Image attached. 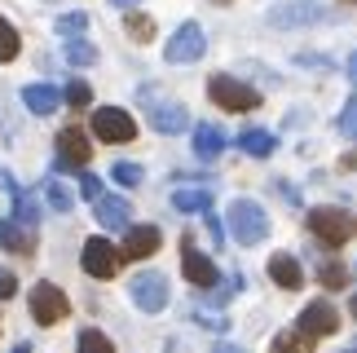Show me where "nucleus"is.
<instances>
[{"mask_svg":"<svg viewBox=\"0 0 357 353\" xmlns=\"http://www.w3.org/2000/svg\"><path fill=\"white\" fill-rule=\"evenodd\" d=\"M225 221H229L234 243H243V248H256V243L269 234V216H265V208H260L256 199H234L229 212H225Z\"/></svg>","mask_w":357,"mask_h":353,"instance_id":"1","label":"nucleus"},{"mask_svg":"<svg viewBox=\"0 0 357 353\" xmlns=\"http://www.w3.org/2000/svg\"><path fill=\"white\" fill-rule=\"evenodd\" d=\"M208 98L221 106V111H234V115L260 106V93L252 84H243V80H234V75H212L208 80Z\"/></svg>","mask_w":357,"mask_h":353,"instance_id":"2","label":"nucleus"},{"mask_svg":"<svg viewBox=\"0 0 357 353\" xmlns=\"http://www.w3.org/2000/svg\"><path fill=\"white\" fill-rule=\"evenodd\" d=\"M309 230H313V239L326 243V248H340V243L353 239L357 221L344 208H309Z\"/></svg>","mask_w":357,"mask_h":353,"instance_id":"3","label":"nucleus"},{"mask_svg":"<svg viewBox=\"0 0 357 353\" xmlns=\"http://www.w3.org/2000/svg\"><path fill=\"white\" fill-rule=\"evenodd\" d=\"M203 53H208V36H203L199 22H181L172 31V40L163 45V58H168L172 66H185V62H199Z\"/></svg>","mask_w":357,"mask_h":353,"instance_id":"4","label":"nucleus"},{"mask_svg":"<svg viewBox=\"0 0 357 353\" xmlns=\"http://www.w3.org/2000/svg\"><path fill=\"white\" fill-rule=\"evenodd\" d=\"M128 296L142 314H159V309H168V278H163L159 269H142V274L128 283Z\"/></svg>","mask_w":357,"mask_h":353,"instance_id":"5","label":"nucleus"},{"mask_svg":"<svg viewBox=\"0 0 357 353\" xmlns=\"http://www.w3.org/2000/svg\"><path fill=\"white\" fill-rule=\"evenodd\" d=\"M66 309H71V301H66V292L58 287V283H36V287H31V318L40 322V327L62 322Z\"/></svg>","mask_w":357,"mask_h":353,"instance_id":"6","label":"nucleus"},{"mask_svg":"<svg viewBox=\"0 0 357 353\" xmlns=\"http://www.w3.org/2000/svg\"><path fill=\"white\" fill-rule=\"evenodd\" d=\"M93 133H98L102 142L119 146V142L137 137V119L128 111H119V106H98V111H93Z\"/></svg>","mask_w":357,"mask_h":353,"instance_id":"7","label":"nucleus"},{"mask_svg":"<svg viewBox=\"0 0 357 353\" xmlns=\"http://www.w3.org/2000/svg\"><path fill=\"white\" fill-rule=\"evenodd\" d=\"M119 248H111L106 239H89L84 243V256H79V265H84V274L93 278H115V269H119Z\"/></svg>","mask_w":357,"mask_h":353,"instance_id":"8","label":"nucleus"},{"mask_svg":"<svg viewBox=\"0 0 357 353\" xmlns=\"http://www.w3.org/2000/svg\"><path fill=\"white\" fill-rule=\"evenodd\" d=\"M296 327L309 331L313 340H318V336H335L340 331V314H335L331 301H313V305L300 309V322H296Z\"/></svg>","mask_w":357,"mask_h":353,"instance_id":"9","label":"nucleus"},{"mask_svg":"<svg viewBox=\"0 0 357 353\" xmlns=\"http://www.w3.org/2000/svg\"><path fill=\"white\" fill-rule=\"evenodd\" d=\"M181 269H185V278L195 283V287H216L221 283V274H216V265H212V256H203L195 243H181Z\"/></svg>","mask_w":357,"mask_h":353,"instance_id":"10","label":"nucleus"},{"mask_svg":"<svg viewBox=\"0 0 357 353\" xmlns=\"http://www.w3.org/2000/svg\"><path fill=\"white\" fill-rule=\"evenodd\" d=\"M89 155H93V146H89L84 128H62L58 133V164L62 168H84Z\"/></svg>","mask_w":357,"mask_h":353,"instance_id":"11","label":"nucleus"},{"mask_svg":"<svg viewBox=\"0 0 357 353\" xmlns=\"http://www.w3.org/2000/svg\"><path fill=\"white\" fill-rule=\"evenodd\" d=\"M159 239H163V234H159L155 225H128L119 256H123V261H146V256H155V252H159Z\"/></svg>","mask_w":357,"mask_h":353,"instance_id":"12","label":"nucleus"},{"mask_svg":"<svg viewBox=\"0 0 357 353\" xmlns=\"http://www.w3.org/2000/svg\"><path fill=\"white\" fill-rule=\"evenodd\" d=\"M326 13L309 0H291V5H273L269 9V27H309V22H322Z\"/></svg>","mask_w":357,"mask_h":353,"instance_id":"13","label":"nucleus"},{"mask_svg":"<svg viewBox=\"0 0 357 353\" xmlns=\"http://www.w3.org/2000/svg\"><path fill=\"white\" fill-rule=\"evenodd\" d=\"M93 216H98V225H106V230H128L132 225V203L119 199V195H102V199H93Z\"/></svg>","mask_w":357,"mask_h":353,"instance_id":"14","label":"nucleus"},{"mask_svg":"<svg viewBox=\"0 0 357 353\" xmlns=\"http://www.w3.org/2000/svg\"><path fill=\"white\" fill-rule=\"evenodd\" d=\"M0 248L18 252V256H31L36 252V225H22V221H13V216H0Z\"/></svg>","mask_w":357,"mask_h":353,"instance_id":"15","label":"nucleus"},{"mask_svg":"<svg viewBox=\"0 0 357 353\" xmlns=\"http://www.w3.org/2000/svg\"><path fill=\"white\" fill-rule=\"evenodd\" d=\"M150 128L155 133H168V137H176V133L190 128V111L181 102H159L155 111H150Z\"/></svg>","mask_w":357,"mask_h":353,"instance_id":"16","label":"nucleus"},{"mask_svg":"<svg viewBox=\"0 0 357 353\" xmlns=\"http://www.w3.org/2000/svg\"><path fill=\"white\" fill-rule=\"evenodd\" d=\"M269 278L278 283V287H287V292H300V283H305V269H300L296 256L278 252V256H269Z\"/></svg>","mask_w":357,"mask_h":353,"instance_id":"17","label":"nucleus"},{"mask_svg":"<svg viewBox=\"0 0 357 353\" xmlns=\"http://www.w3.org/2000/svg\"><path fill=\"white\" fill-rule=\"evenodd\" d=\"M22 106L31 115H53L62 106V93L53 84H31V89H22Z\"/></svg>","mask_w":357,"mask_h":353,"instance_id":"18","label":"nucleus"},{"mask_svg":"<svg viewBox=\"0 0 357 353\" xmlns=\"http://www.w3.org/2000/svg\"><path fill=\"white\" fill-rule=\"evenodd\" d=\"M238 151H247L252 159H269L273 151H278V137L265 133V128H247L243 137H238Z\"/></svg>","mask_w":357,"mask_h":353,"instance_id":"19","label":"nucleus"},{"mask_svg":"<svg viewBox=\"0 0 357 353\" xmlns=\"http://www.w3.org/2000/svg\"><path fill=\"white\" fill-rule=\"evenodd\" d=\"M172 208L176 212H208L212 208V190L208 186H185L172 195Z\"/></svg>","mask_w":357,"mask_h":353,"instance_id":"20","label":"nucleus"},{"mask_svg":"<svg viewBox=\"0 0 357 353\" xmlns=\"http://www.w3.org/2000/svg\"><path fill=\"white\" fill-rule=\"evenodd\" d=\"M221 151H225V133L216 124H199L195 128V155L199 159H216Z\"/></svg>","mask_w":357,"mask_h":353,"instance_id":"21","label":"nucleus"},{"mask_svg":"<svg viewBox=\"0 0 357 353\" xmlns=\"http://www.w3.org/2000/svg\"><path fill=\"white\" fill-rule=\"evenodd\" d=\"M273 353H313V336L300 331V327L278 331V336H273Z\"/></svg>","mask_w":357,"mask_h":353,"instance_id":"22","label":"nucleus"},{"mask_svg":"<svg viewBox=\"0 0 357 353\" xmlns=\"http://www.w3.org/2000/svg\"><path fill=\"white\" fill-rule=\"evenodd\" d=\"M13 221L36 225V221H40V199L26 195V190H13Z\"/></svg>","mask_w":357,"mask_h":353,"instance_id":"23","label":"nucleus"},{"mask_svg":"<svg viewBox=\"0 0 357 353\" xmlns=\"http://www.w3.org/2000/svg\"><path fill=\"white\" fill-rule=\"evenodd\" d=\"M45 199H49L53 212H71V208H75V195L58 181V176H49V181H45Z\"/></svg>","mask_w":357,"mask_h":353,"instance_id":"24","label":"nucleus"},{"mask_svg":"<svg viewBox=\"0 0 357 353\" xmlns=\"http://www.w3.org/2000/svg\"><path fill=\"white\" fill-rule=\"evenodd\" d=\"M123 27H128V36L137 40V45H150V40H155V18H146V13H137V9H128Z\"/></svg>","mask_w":357,"mask_h":353,"instance_id":"25","label":"nucleus"},{"mask_svg":"<svg viewBox=\"0 0 357 353\" xmlns=\"http://www.w3.org/2000/svg\"><path fill=\"white\" fill-rule=\"evenodd\" d=\"M75 349H79V353H115V345L106 340V336H102L98 327H84V331H79Z\"/></svg>","mask_w":357,"mask_h":353,"instance_id":"26","label":"nucleus"},{"mask_svg":"<svg viewBox=\"0 0 357 353\" xmlns=\"http://www.w3.org/2000/svg\"><path fill=\"white\" fill-rule=\"evenodd\" d=\"M66 62L71 66H93L98 62V49H93L89 40H71V45H66Z\"/></svg>","mask_w":357,"mask_h":353,"instance_id":"27","label":"nucleus"},{"mask_svg":"<svg viewBox=\"0 0 357 353\" xmlns=\"http://www.w3.org/2000/svg\"><path fill=\"white\" fill-rule=\"evenodd\" d=\"M318 278H322V287H326V292H340V287L349 283V269H344V265H335V261H326V265L318 269Z\"/></svg>","mask_w":357,"mask_h":353,"instance_id":"28","label":"nucleus"},{"mask_svg":"<svg viewBox=\"0 0 357 353\" xmlns=\"http://www.w3.org/2000/svg\"><path fill=\"white\" fill-rule=\"evenodd\" d=\"M18 45H22L18 31H13L5 18H0V62H13V58H18Z\"/></svg>","mask_w":357,"mask_h":353,"instance_id":"29","label":"nucleus"},{"mask_svg":"<svg viewBox=\"0 0 357 353\" xmlns=\"http://www.w3.org/2000/svg\"><path fill=\"white\" fill-rule=\"evenodd\" d=\"M111 176H115L119 186H142V181H146V168H142V164H128V159H123V164H115V168H111Z\"/></svg>","mask_w":357,"mask_h":353,"instance_id":"30","label":"nucleus"},{"mask_svg":"<svg viewBox=\"0 0 357 353\" xmlns=\"http://www.w3.org/2000/svg\"><path fill=\"white\" fill-rule=\"evenodd\" d=\"M335 128L344 133L349 142H357V98H349V102H344V111H340V119H335Z\"/></svg>","mask_w":357,"mask_h":353,"instance_id":"31","label":"nucleus"},{"mask_svg":"<svg viewBox=\"0 0 357 353\" xmlns=\"http://www.w3.org/2000/svg\"><path fill=\"white\" fill-rule=\"evenodd\" d=\"M62 98H66V102H71V106H75V111H84V106L93 102V89L84 84V80H71V84H66V93H62Z\"/></svg>","mask_w":357,"mask_h":353,"instance_id":"32","label":"nucleus"},{"mask_svg":"<svg viewBox=\"0 0 357 353\" xmlns=\"http://www.w3.org/2000/svg\"><path fill=\"white\" fill-rule=\"evenodd\" d=\"M84 27H89V13H62V18H58V31L62 36H79Z\"/></svg>","mask_w":357,"mask_h":353,"instance_id":"33","label":"nucleus"},{"mask_svg":"<svg viewBox=\"0 0 357 353\" xmlns=\"http://www.w3.org/2000/svg\"><path fill=\"white\" fill-rule=\"evenodd\" d=\"M79 195H84V199H102V181L93 172H84V176H79Z\"/></svg>","mask_w":357,"mask_h":353,"instance_id":"34","label":"nucleus"},{"mask_svg":"<svg viewBox=\"0 0 357 353\" xmlns=\"http://www.w3.org/2000/svg\"><path fill=\"white\" fill-rule=\"evenodd\" d=\"M13 292H18V278H13L9 269H0V301H9Z\"/></svg>","mask_w":357,"mask_h":353,"instance_id":"35","label":"nucleus"},{"mask_svg":"<svg viewBox=\"0 0 357 353\" xmlns=\"http://www.w3.org/2000/svg\"><path fill=\"white\" fill-rule=\"evenodd\" d=\"M203 221H208V230H212V239H216V243H221V239H225V230H221V221H216V216H212V212H203Z\"/></svg>","mask_w":357,"mask_h":353,"instance_id":"36","label":"nucleus"},{"mask_svg":"<svg viewBox=\"0 0 357 353\" xmlns=\"http://www.w3.org/2000/svg\"><path fill=\"white\" fill-rule=\"evenodd\" d=\"M349 84L357 89V53H353V58H349Z\"/></svg>","mask_w":357,"mask_h":353,"instance_id":"37","label":"nucleus"},{"mask_svg":"<svg viewBox=\"0 0 357 353\" xmlns=\"http://www.w3.org/2000/svg\"><path fill=\"white\" fill-rule=\"evenodd\" d=\"M111 5H115V9H137L142 0H111Z\"/></svg>","mask_w":357,"mask_h":353,"instance_id":"38","label":"nucleus"},{"mask_svg":"<svg viewBox=\"0 0 357 353\" xmlns=\"http://www.w3.org/2000/svg\"><path fill=\"white\" fill-rule=\"evenodd\" d=\"M212 353H247V349H238V345H216Z\"/></svg>","mask_w":357,"mask_h":353,"instance_id":"39","label":"nucleus"},{"mask_svg":"<svg viewBox=\"0 0 357 353\" xmlns=\"http://www.w3.org/2000/svg\"><path fill=\"white\" fill-rule=\"evenodd\" d=\"M18 353H31V349H26V345H18Z\"/></svg>","mask_w":357,"mask_h":353,"instance_id":"40","label":"nucleus"},{"mask_svg":"<svg viewBox=\"0 0 357 353\" xmlns=\"http://www.w3.org/2000/svg\"><path fill=\"white\" fill-rule=\"evenodd\" d=\"M340 5H357V0H340Z\"/></svg>","mask_w":357,"mask_h":353,"instance_id":"41","label":"nucleus"},{"mask_svg":"<svg viewBox=\"0 0 357 353\" xmlns=\"http://www.w3.org/2000/svg\"><path fill=\"white\" fill-rule=\"evenodd\" d=\"M353 314H357V296H353Z\"/></svg>","mask_w":357,"mask_h":353,"instance_id":"42","label":"nucleus"},{"mask_svg":"<svg viewBox=\"0 0 357 353\" xmlns=\"http://www.w3.org/2000/svg\"><path fill=\"white\" fill-rule=\"evenodd\" d=\"M216 5H229V0H216Z\"/></svg>","mask_w":357,"mask_h":353,"instance_id":"43","label":"nucleus"},{"mask_svg":"<svg viewBox=\"0 0 357 353\" xmlns=\"http://www.w3.org/2000/svg\"><path fill=\"white\" fill-rule=\"evenodd\" d=\"M349 353H357V349H349Z\"/></svg>","mask_w":357,"mask_h":353,"instance_id":"44","label":"nucleus"}]
</instances>
